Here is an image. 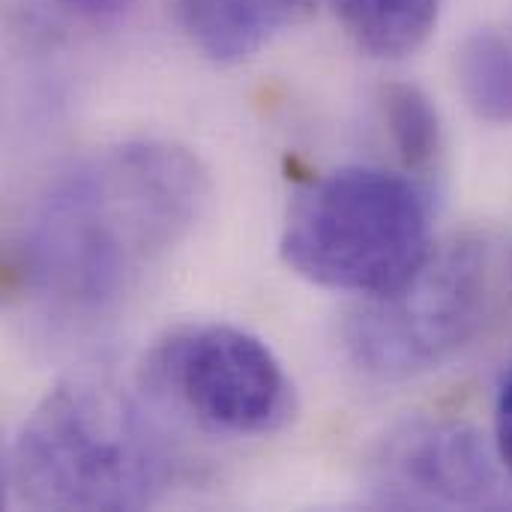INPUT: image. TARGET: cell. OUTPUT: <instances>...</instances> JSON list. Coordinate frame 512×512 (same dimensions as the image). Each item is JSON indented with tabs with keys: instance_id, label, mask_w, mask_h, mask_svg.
Listing matches in <instances>:
<instances>
[{
	"instance_id": "3957f363",
	"label": "cell",
	"mask_w": 512,
	"mask_h": 512,
	"mask_svg": "<svg viewBox=\"0 0 512 512\" xmlns=\"http://www.w3.org/2000/svg\"><path fill=\"white\" fill-rule=\"evenodd\" d=\"M282 261L312 285L381 297L429 258V207L402 174L351 165L312 183L288 213Z\"/></svg>"
},
{
	"instance_id": "5b68a950",
	"label": "cell",
	"mask_w": 512,
	"mask_h": 512,
	"mask_svg": "<svg viewBox=\"0 0 512 512\" xmlns=\"http://www.w3.org/2000/svg\"><path fill=\"white\" fill-rule=\"evenodd\" d=\"M153 390L171 396L198 426L216 435H270L294 411L291 381L276 354L231 324H189L150 354Z\"/></svg>"
},
{
	"instance_id": "9c48e42d",
	"label": "cell",
	"mask_w": 512,
	"mask_h": 512,
	"mask_svg": "<svg viewBox=\"0 0 512 512\" xmlns=\"http://www.w3.org/2000/svg\"><path fill=\"white\" fill-rule=\"evenodd\" d=\"M459 87L471 111L495 126L512 123V42L498 30H474L456 51Z\"/></svg>"
},
{
	"instance_id": "7a4b0ae2",
	"label": "cell",
	"mask_w": 512,
	"mask_h": 512,
	"mask_svg": "<svg viewBox=\"0 0 512 512\" xmlns=\"http://www.w3.org/2000/svg\"><path fill=\"white\" fill-rule=\"evenodd\" d=\"M168 480L153 420L120 387L84 378L39 402L6 462L9 492L33 510H141Z\"/></svg>"
},
{
	"instance_id": "277c9868",
	"label": "cell",
	"mask_w": 512,
	"mask_h": 512,
	"mask_svg": "<svg viewBox=\"0 0 512 512\" xmlns=\"http://www.w3.org/2000/svg\"><path fill=\"white\" fill-rule=\"evenodd\" d=\"M489 252L474 237L432 246L396 291L363 297L342 327L351 363L378 381H408L447 363L483 324Z\"/></svg>"
},
{
	"instance_id": "8fae6325",
	"label": "cell",
	"mask_w": 512,
	"mask_h": 512,
	"mask_svg": "<svg viewBox=\"0 0 512 512\" xmlns=\"http://www.w3.org/2000/svg\"><path fill=\"white\" fill-rule=\"evenodd\" d=\"M495 450L501 465L512 474V375L504 381L495 405Z\"/></svg>"
},
{
	"instance_id": "30bf717a",
	"label": "cell",
	"mask_w": 512,
	"mask_h": 512,
	"mask_svg": "<svg viewBox=\"0 0 512 512\" xmlns=\"http://www.w3.org/2000/svg\"><path fill=\"white\" fill-rule=\"evenodd\" d=\"M384 123L390 141L408 171H426L441 153V120L432 99L417 84H387L384 87Z\"/></svg>"
},
{
	"instance_id": "4fadbf2b",
	"label": "cell",
	"mask_w": 512,
	"mask_h": 512,
	"mask_svg": "<svg viewBox=\"0 0 512 512\" xmlns=\"http://www.w3.org/2000/svg\"><path fill=\"white\" fill-rule=\"evenodd\" d=\"M261 3L267 6V12L273 15V21H276L279 27L297 21L300 15H306V12L315 6V0H261Z\"/></svg>"
},
{
	"instance_id": "52a82bcc",
	"label": "cell",
	"mask_w": 512,
	"mask_h": 512,
	"mask_svg": "<svg viewBox=\"0 0 512 512\" xmlns=\"http://www.w3.org/2000/svg\"><path fill=\"white\" fill-rule=\"evenodd\" d=\"M345 33L372 57L414 54L432 33L444 0H330Z\"/></svg>"
},
{
	"instance_id": "8992f818",
	"label": "cell",
	"mask_w": 512,
	"mask_h": 512,
	"mask_svg": "<svg viewBox=\"0 0 512 512\" xmlns=\"http://www.w3.org/2000/svg\"><path fill=\"white\" fill-rule=\"evenodd\" d=\"M369 483L387 507L474 510L504 504L501 474L483 435L456 420L417 417L390 429L372 453Z\"/></svg>"
},
{
	"instance_id": "6da1fadb",
	"label": "cell",
	"mask_w": 512,
	"mask_h": 512,
	"mask_svg": "<svg viewBox=\"0 0 512 512\" xmlns=\"http://www.w3.org/2000/svg\"><path fill=\"white\" fill-rule=\"evenodd\" d=\"M207 192V171L183 147H105L60 171L30 207L21 276L51 312L102 318L189 234Z\"/></svg>"
},
{
	"instance_id": "ba28073f",
	"label": "cell",
	"mask_w": 512,
	"mask_h": 512,
	"mask_svg": "<svg viewBox=\"0 0 512 512\" xmlns=\"http://www.w3.org/2000/svg\"><path fill=\"white\" fill-rule=\"evenodd\" d=\"M189 39L216 63L252 57L279 27L261 0H177Z\"/></svg>"
},
{
	"instance_id": "7c38bea8",
	"label": "cell",
	"mask_w": 512,
	"mask_h": 512,
	"mask_svg": "<svg viewBox=\"0 0 512 512\" xmlns=\"http://www.w3.org/2000/svg\"><path fill=\"white\" fill-rule=\"evenodd\" d=\"M57 3L87 18H114L123 15L135 0H57Z\"/></svg>"
}]
</instances>
